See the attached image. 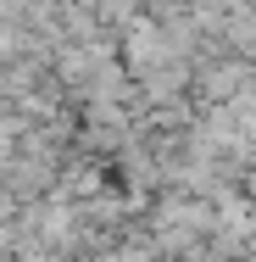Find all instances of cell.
Listing matches in <instances>:
<instances>
[{
  "label": "cell",
  "mask_w": 256,
  "mask_h": 262,
  "mask_svg": "<svg viewBox=\"0 0 256 262\" xmlns=\"http://www.w3.org/2000/svg\"><path fill=\"white\" fill-rule=\"evenodd\" d=\"M228 6H245V11H256V0H228Z\"/></svg>",
  "instance_id": "cell-1"
}]
</instances>
